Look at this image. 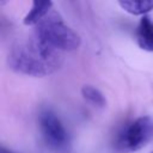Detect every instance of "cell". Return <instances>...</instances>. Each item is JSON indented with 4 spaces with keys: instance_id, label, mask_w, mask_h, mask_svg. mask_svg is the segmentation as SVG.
<instances>
[{
    "instance_id": "9",
    "label": "cell",
    "mask_w": 153,
    "mask_h": 153,
    "mask_svg": "<svg viewBox=\"0 0 153 153\" xmlns=\"http://www.w3.org/2000/svg\"><path fill=\"white\" fill-rule=\"evenodd\" d=\"M0 153H14V152L11 151V149H8V148H6V147H4V146H1V148H0Z\"/></svg>"
},
{
    "instance_id": "7",
    "label": "cell",
    "mask_w": 153,
    "mask_h": 153,
    "mask_svg": "<svg viewBox=\"0 0 153 153\" xmlns=\"http://www.w3.org/2000/svg\"><path fill=\"white\" fill-rule=\"evenodd\" d=\"M122 10L133 16H145L153 10V0H117Z\"/></svg>"
},
{
    "instance_id": "4",
    "label": "cell",
    "mask_w": 153,
    "mask_h": 153,
    "mask_svg": "<svg viewBox=\"0 0 153 153\" xmlns=\"http://www.w3.org/2000/svg\"><path fill=\"white\" fill-rule=\"evenodd\" d=\"M38 126L45 146L54 153H71V139L59 116L49 108L38 115Z\"/></svg>"
},
{
    "instance_id": "3",
    "label": "cell",
    "mask_w": 153,
    "mask_h": 153,
    "mask_svg": "<svg viewBox=\"0 0 153 153\" xmlns=\"http://www.w3.org/2000/svg\"><path fill=\"white\" fill-rule=\"evenodd\" d=\"M153 133V122L148 116H141L126 124L115 136L112 147L117 153H131L139 151L148 141Z\"/></svg>"
},
{
    "instance_id": "5",
    "label": "cell",
    "mask_w": 153,
    "mask_h": 153,
    "mask_svg": "<svg viewBox=\"0 0 153 153\" xmlns=\"http://www.w3.org/2000/svg\"><path fill=\"white\" fill-rule=\"evenodd\" d=\"M51 8L53 0H32V7L24 17L23 23L27 26H36L51 12Z\"/></svg>"
},
{
    "instance_id": "8",
    "label": "cell",
    "mask_w": 153,
    "mask_h": 153,
    "mask_svg": "<svg viewBox=\"0 0 153 153\" xmlns=\"http://www.w3.org/2000/svg\"><path fill=\"white\" fill-rule=\"evenodd\" d=\"M81 96L84 97L85 100H87L90 104H92L96 108L103 109L106 106V99L104 94L92 85H84L81 87Z\"/></svg>"
},
{
    "instance_id": "6",
    "label": "cell",
    "mask_w": 153,
    "mask_h": 153,
    "mask_svg": "<svg viewBox=\"0 0 153 153\" xmlns=\"http://www.w3.org/2000/svg\"><path fill=\"white\" fill-rule=\"evenodd\" d=\"M136 41L141 49L153 51V22L148 16H143L136 29Z\"/></svg>"
},
{
    "instance_id": "1",
    "label": "cell",
    "mask_w": 153,
    "mask_h": 153,
    "mask_svg": "<svg viewBox=\"0 0 153 153\" xmlns=\"http://www.w3.org/2000/svg\"><path fill=\"white\" fill-rule=\"evenodd\" d=\"M7 63L16 73L39 78L59 71L63 63V56L60 50L33 35L14 43Z\"/></svg>"
},
{
    "instance_id": "10",
    "label": "cell",
    "mask_w": 153,
    "mask_h": 153,
    "mask_svg": "<svg viewBox=\"0 0 153 153\" xmlns=\"http://www.w3.org/2000/svg\"><path fill=\"white\" fill-rule=\"evenodd\" d=\"M8 1H10V0H0V5H1V6H5Z\"/></svg>"
},
{
    "instance_id": "2",
    "label": "cell",
    "mask_w": 153,
    "mask_h": 153,
    "mask_svg": "<svg viewBox=\"0 0 153 153\" xmlns=\"http://www.w3.org/2000/svg\"><path fill=\"white\" fill-rule=\"evenodd\" d=\"M35 35L60 51H72L81 44L80 36L54 11L35 26Z\"/></svg>"
}]
</instances>
